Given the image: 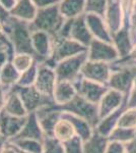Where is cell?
I'll return each mask as SVG.
<instances>
[{
	"instance_id": "cell-1",
	"label": "cell",
	"mask_w": 136,
	"mask_h": 153,
	"mask_svg": "<svg viewBox=\"0 0 136 153\" xmlns=\"http://www.w3.org/2000/svg\"><path fill=\"white\" fill-rule=\"evenodd\" d=\"M2 24L13 48L14 54L26 53L34 56L33 45H32L33 31L31 30L29 24L16 19L10 16L6 21L2 22Z\"/></svg>"
},
{
	"instance_id": "cell-2",
	"label": "cell",
	"mask_w": 136,
	"mask_h": 153,
	"mask_svg": "<svg viewBox=\"0 0 136 153\" xmlns=\"http://www.w3.org/2000/svg\"><path fill=\"white\" fill-rule=\"evenodd\" d=\"M64 21L65 19L60 13L58 4H56L46 8L38 9L36 18L29 24V27L32 31L46 32L54 38L58 34Z\"/></svg>"
},
{
	"instance_id": "cell-3",
	"label": "cell",
	"mask_w": 136,
	"mask_h": 153,
	"mask_svg": "<svg viewBox=\"0 0 136 153\" xmlns=\"http://www.w3.org/2000/svg\"><path fill=\"white\" fill-rule=\"evenodd\" d=\"M55 107L62 112H68L73 115L83 118L91 127H96L100 122L99 117V106L90 102L80 95H76L71 101L64 105H56Z\"/></svg>"
},
{
	"instance_id": "cell-4",
	"label": "cell",
	"mask_w": 136,
	"mask_h": 153,
	"mask_svg": "<svg viewBox=\"0 0 136 153\" xmlns=\"http://www.w3.org/2000/svg\"><path fill=\"white\" fill-rule=\"evenodd\" d=\"M86 51L87 48L72 39L53 38V51H52L51 57L42 63H46L54 68L59 61H62L66 58L78 55Z\"/></svg>"
},
{
	"instance_id": "cell-5",
	"label": "cell",
	"mask_w": 136,
	"mask_h": 153,
	"mask_svg": "<svg viewBox=\"0 0 136 153\" xmlns=\"http://www.w3.org/2000/svg\"><path fill=\"white\" fill-rule=\"evenodd\" d=\"M87 60V51L59 61L54 68L57 81L75 83L81 76V68Z\"/></svg>"
},
{
	"instance_id": "cell-6",
	"label": "cell",
	"mask_w": 136,
	"mask_h": 153,
	"mask_svg": "<svg viewBox=\"0 0 136 153\" xmlns=\"http://www.w3.org/2000/svg\"><path fill=\"white\" fill-rule=\"evenodd\" d=\"M12 89L19 95L28 113L37 112L42 108L49 107L55 104L53 98L43 95L35 88V86L21 87L15 85L14 87H12Z\"/></svg>"
},
{
	"instance_id": "cell-7",
	"label": "cell",
	"mask_w": 136,
	"mask_h": 153,
	"mask_svg": "<svg viewBox=\"0 0 136 153\" xmlns=\"http://www.w3.org/2000/svg\"><path fill=\"white\" fill-rule=\"evenodd\" d=\"M136 74V65H124L120 68H112V74L108 81V88L127 94L132 88L134 76Z\"/></svg>"
},
{
	"instance_id": "cell-8",
	"label": "cell",
	"mask_w": 136,
	"mask_h": 153,
	"mask_svg": "<svg viewBox=\"0 0 136 153\" xmlns=\"http://www.w3.org/2000/svg\"><path fill=\"white\" fill-rule=\"evenodd\" d=\"M119 54L112 43L93 39L87 47V59L112 65L119 59Z\"/></svg>"
},
{
	"instance_id": "cell-9",
	"label": "cell",
	"mask_w": 136,
	"mask_h": 153,
	"mask_svg": "<svg viewBox=\"0 0 136 153\" xmlns=\"http://www.w3.org/2000/svg\"><path fill=\"white\" fill-rule=\"evenodd\" d=\"M111 74H112V68H111L110 63L91 61L88 59L85 61V63L81 68L82 78L106 86L108 84Z\"/></svg>"
},
{
	"instance_id": "cell-10",
	"label": "cell",
	"mask_w": 136,
	"mask_h": 153,
	"mask_svg": "<svg viewBox=\"0 0 136 153\" xmlns=\"http://www.w3.org/2000/svg\"><path fill=\"white\" fill-rule=\"evenodd\" d=\"M77 91V94L80 95L90 102L93 104H99L103 96L108 91V87L106 85H102L93 81L86 80L80 76L75 83H73Z\"/></svg>"
},
{
	"instance_id": "cell-11",
	"label": "cell",
	"mask_w": 136,
	"mask_h": 153,
	"mask_svg": "<svg viewBox=\"0 0 136 153\" xmlns=\"http://www.w3.org/2000/svg\"><path fill=\"white\" fill-rule=\"evenodd\" d=\"M32 45L36 60L39 63L45 62L51 57L53 51V37L46 32L33 31Z\"/></svg>"
},
{
	"instance_id": "cell-12",
	"label": "cell",
	"mask_w": 136,
	"mask_h": 153,
	"mask_svg": "<svg viewBox=\"0 0 136 153\" xmlns=\"http://www.w3.org/2000/svg\"><path fill=\"white\" fill-rule=\"evenodd\" d=\"M57 78L54 68L46 63H39L38 75L34 85L35 88L43 95L53 98Z\"/></svg>"
},
{
	"instance_id": "cell-13",
	"label": "cell",
	"mask_w": 136,
	"mask_h": 153,
	"mask_svg": "<svg viewBox=\"0 0 136 153\" xmlns=\"http://www.w3.org/2000/svg\"><path fill=\"white\" fill-rule=\"evenodd\" d=\"M26 117H17L7 114L6 112H0V132L5 139H14L23 130L26 122Z\"/></svg>"
},
{
	"instance_id": "cell-14",
	"label": "cell",
	"mask_w": 136,
	"mask_h": 153,
	"mask_svg": "<svg viewBox=\"0 0 136 153\" xmlns=\"http://www.w3.org/2000/svg\"><path fill=\"white\" fill-rule=\"evenodd\" d=\"M104 19H105L111 35L119 31L124 26V14H123L120 0L109 1Z\"/></svg>"
},
{
	"instance_id": "cell-15",
	"label": "cell",
	"mask_w": 136,
	"mask_h": 153,
	"mask_svg": "<svg viewBox=\"0 0 136 153\" xmlns=\"http://www.w3.org/2000/svg\"><path fill=\"white\" fill-rule=\"evenodd\" d=\"M85 18L87 28L93 39L112 43V35L103 16L96 14H85Z\"/></svg>"
},
{
	"instance_id": "cell-16",
	"label": "cell",
	"mask_w": 136,
	"mask_h": 153,
	"mask_svg": "<svg viewBox=\"0 0 136 153\" xmlns=\"http://www.w3.org/2000/svg\"><path fill=\"white\" fill-rule=\"evenodd\" d=\"M123 96L124 95L118 91L113 90V89H108L106 94L103 96L100 103L98 104L100 120L106 117L107 115L111 114L112 112L116 111L117 109H119L120 104L122 103Z\"/></svg>"
},
{
	"instance_id": "cell-17",
	"label": "cell",
	"mask_w": 136,
	"mask_h": 153,
	"mask_svg": "<svg viewBox=\"0 0 136 153\" xmlns=\"http://www.w3.org/2000/svg\"><path fill=\"white\" fill-rule=\"evenodd\" d=\"M45 138L46 137L44 135L43 130L41 129V126L39 124L36 112H32L28 114L26 122L24 126L23 130L21 131V133L14 139H32L43 142L45 140Z\"/></svg>"
},
{
	"instance_id": "cell-18",
	"label": "cell",
	"mask_w": 136,
	"mask_h": 153,
	"mask_svg": "<svg viewBox=\"0 0 136 153\" xmlns=\"http://www.w3.org/2000/svg\"><path fill=\"white\" fill-rule=\"evenodd\" d=\"M38 12V8L35 6L32 0H16L14 6L9 10V16L31 24L34 21Z\"/></svg>"
},
{
	"instance_id": "cell-19",
	"label": "cell",
	"mask_w": 136,
	"mask_h": 153,
	"mask_svg": "<svg viewBox=\"0 0 136 153\" xmlns=\"http://www.w3.org/2000/svg\"><path fill=\"white\" fill-rule=\"evenodd\" d=\"M112 44L115 46L116 50L118 51V54H119L120 57L119 59L125 58L129 55L134 44L131 40L128 26H123L119 31L113 34Z\"/></svg>"
},
{
	"instance_id": "cell-20",
	"label": "cell",
	"mask_w": 136,
	"mask_h": 153,
	"mask_svg": "<svg viewBox=\"0 0 136 153\" xmlns=\"http://www.w3.org/2000/svg\"><path fill=\"white\" fill-rule=\"evenodd\" d=\"M70 39L78 42L82 46L87 48L90 46V42L93 40L90 30L86 25L85 14L77 19H74L72 21L70 31Z\"/></svg>"
},
{
	"instance_id": "cell-21",
	"label": "cell",
	"mask_w": 136,
	"mask_h": 153,
	"mask_svg": "<svg viewBox=\"0 0 136 153\" xmlns=\"http://www.w3.org/2000/svg\"><path fill=\"white\" fill-rule=\"evenodd\" d=\"M3 111L9 115L17 117H24L29 114L19 95L12 88L6 91L5 104H4Z\"/></svg>"
},
{
	"instance_id": "cell-22",
	"label": "cell",
	"mask_w": 136,
	"mask_h": 153,
	"mask_svg": "<svg viewBox=\"0 0 136 153\" xmlns=\"http://www.w3.org/2000/svg\"><path fill=\"white\" fill-rule=\"evenodd\" d=\"M77 95L73 83L66 81H57L53 94V100L56 105H64Z\"/></svg>"
},
{
	"instance_id": "cell-23",
	"label": "cell",
	"mask_w": 136,
	"mask_h": 153,
	"mask_svg": "<svg viewBox=\"0 0 136 153\" xmlns=\"http://www.w3.org/2000/svg\"><path fill=\"white\" fill-rule=\"evenodd\" d=\"M58 7L65 19H74L85 14V0H60Z\"/></svg>"
},
{
	"instance_id": "cell-24",
	"label": "cell",
	"mask_w": 136,
	"mask_h": 153,
	"mask_svg": "<svg viewBox=\"0 0 136 153\" xmlns=\"http://www.w3.org/2000/svg\"><path fill=\"white\" fill-rule=\"evenodd\" d=\"M61 117L65 118V120H67L71 123V125L74 128V131H75V134L78 137H80V139L83 142L87 141L91 137V135L93 133L91 131V128L93 127L86 120H83V118H80L68 112H62L61 113Z\"/></svg>"
},
{
	"instance_id": "cell-25",
	"label": "cell",
	"mask_w": 136,
	"mask_h": 153,
	"mask_svg": "<svg viewBox=\"0 0 136 153\" xmlns=\"http://www.w3.org/2000/svg\"><path fill=\"white\" fill-rule=\"evenodd\" d=\"M123 109H124L123 107H120L119 109H117L116 111H114L111 113V114L107 115L106 117L102 118V120L99 122V124L96 125V132L98 133V134L104 136V137L110 136L111 133L113 132V130L117 128L119 118L123 113Z\"/></svg>"
},
{
	"instance_id": "cell-26",
	"label": "cell",
	"mask_w": 136,
	"mask_h": 153,
	"mask_svg": "<svg viewBox=\"0 0 136 153\" xmlns=\"http://www.w3.org/2000/svg\"><path fill=\"white\" fill-rule=\"evenodd\" d=\"M19 76H21V74L16 71L11 61H8L0 71V85L8 91L9 89L16 85L19 80Z\"/></svg>"
},
{
	"instance_id": "cell-27",
	"label": "cell",
	"mask_w": 136,
	"mask_h": 153,
	"mask_svg": "<svg viewBox=\"0 0 136 153\" xmlns=\"http://www.w3.org/2000/svg\"><path fill=\"white\" fill-rule=\"evenodd\" d=\"M108 146V137L93 133L87 141L83 142V153H106Z\"/></svg>"
},
{
	"instance_id": "cell-28",
	"label": "cell",
	"mask_w": 136,
	"mask_h": 153,
	"mask_svg": "<svg viewBox=\"0 0 136 153\" xmlns=\"http://www.w3.org/2000/svg\"><path fill=\"white\" fill-rule=\"evenodd\" d=\"M74 136H75V131L71 123L65 118L60 117V120L57 122L54 127L53 137L56 138L58 141L64 143L70 140Z\"/></svg>"
},
{
	"instance_id": "cell-29",
	"label": "cell",
	"mask_w": 136,
	"mask_h": 153,
	"mask_svg": "<svg viewBox=\"0 0 136 153\" xmlns=\"http://www.w3.org/2000/svg\"><path fill=\"white\" fill-rule=\"evenodd\" d=\"M11 145L17 149L29 153H43V142L32 139H13L10 142Z\"/></svg>"
},
{
	"instance_id": "cell-30",
	"label": "cell",
	"mask_w": 136,
	"mask_h": 153,
	"mask_svg": "<svg viewBox=\"0 0 136 153\" xmlns=\"http://www.w3.org/2000/svg\"><path fill=\"white\" fill-rule=\"evenodd\" d=\"M36 61V58L33 55L26 53L14 54L11 59V63L19 74H23L24 71H28Z\"/></svg>"
},
{
	"instance_id": "cell-31",
	"label": "cell",
	"mask_w": 136,
	"mask_h": 153,
	"mask_svg": "<svg viewBox=\"0 0 136 153\" xmlns=\"http://www.w3.org/2000/svg\"><path fill=\"white\" fill-rule=\"evenodd\" d=\"M136 131L134 129H128V128L117 127L113 130L109 136V140L114 142H129L135 138Z\"/></svg>"
},
{
	"instance_id": "cell-32",
	"label": "cell",
	"mask_w": 136,
	"mask_h": 153,
	"mask_svg": "<svg viewBox=\"0 0 136 153\" xmlns=\"http://www.w3.org/2000/svg\"><path fill=\"white\" fill-rule=\"evenodd\" d=\"M85 14H96L104 18L109 4V0H85Z\"/></svg>"
},
{
	"instance_id": "cell-33",
	"label": "cell",
	"mask_w": 136,
	"mask_h": 153,
	"mask_svg": "<svg viewBox=\"0 0 136 153\" xmlns=\"http://www.w3.org/2000/svg\"><path fill=\"white\" fill-rule=\"evenodd\" d=\"M38 68H39V63H38V61H36L28 71L21 74L19 80L16 85L21 86V87L34 86L35 82H36V79H37V75H38Z\"/></svg>"
},
{
	"instance_id": "cell-34",
	"label": "cell",
	"mask_w": 136,
	"mask_h": 153,
	"mask_svg": "<svg viewBox=\"0 0 136 153\" xmlns=\"http://www.w3.org/2000/svg\"><path fill=\"white\" fill-rule=\"evenodd\" d=\"M43 153H65L63 144L54 137H46L43 141Z\"/></svg>"
},
{
	"instance_id": "cell-35",
	"label": "cell",
	"mask_w": 136,
	"mask_h": 153,
	"mask_svg": "<svg viewBox=\"0 0 136 153\" xmlns=\"http://www.w3.org/2000/svg\"><path fill=\"white\" fill-rule=\"evenodd\" d=\"M135 126H136V109L130 108L129 110L122 113V115L119 118L117 127L134 129Z\"/></svg>"
},
{
	"instance_id": "cell-36",
	"label": "cell",
	"mask_w": 136,
	"mask_h": 153,
	"mask_svg": "<svg viewBox=\"0 0 136 153\" xmlns=\"http://www.w3.org/2000/svg\"><path fill=\"white\" fill-rule=\"evenodd\" d=\"M63 147L65 153H83V141L77 135L64 142Z\"/></svg>"
},
{
	"instance_id": "cell-37",
	"label": "cell",
	"mask_w": 136,
	"mask_h": 153,
	"mask_svg": "<svg viewBox=\"0 0 136 153\" xmlns=\"http://www.w3.org/2000/svg\"><path fill=\"white\" fill-rule=\"evenodd\" d=\"M0 47L1 48H5L9 52H11L12 54H14V51H13V48L11 46V43L9 41L8 37H7L5 31H4V28H3V24L2 22L0 21Z\"/></svg>"
},
{
	"instance_id": "cell-38",
	"label": "cell",
	"mask_w": 136,
	"mask_h": 153,
	"mask_svg": "<svg viewBox=\"0 0 136 153\" xmlns=\"http://www.w3.org/2000/svg\"><path fill=\"white\" fill-rule=\"evenodd\" d=\"M128 28H129L131 40H132L133 44H136V7H135L134 10H133L132 14H131V16L129 19Z\"/></svg>"
},
{
	"instance_id": "cell-39",
	"label": "cell",
	"mask_w": 136,
	"mask_h": 153,
	"mask_svg": "<svg viewBox=\"0 0 136 153\" xmlns=\"http://www.w3.org/2000/svg\"><path fill=\"white\" fill-rule=\"evenodd\" d=\"M106 153H125V147L120 142L112 141L107 146Z\"/></svg>"
},
{
	"instance_id": "cell-40",
	"label": "cell",
	"mask_w": 136,
	"mask_h": 153,
	"mask_svg": "<svg viewBox=\"0 0 136 153\" xmlns=\"http://www.w3.org/2000/svg\"><path fill=\"white\" fill-rule=\"evenodd\" d=\"M33 3L35 4V6L38 9L41 8H46L49 6H53L56 5L60 2V0H32Z\"/></svg>"
},
{
	"instance_id": "cell-41",
	"label": "cell",
	"mask_w": 136,
	"mask_h": 153,
	"mask_svg": "<svg viewBox=\"0 0 136 153\" xmlns=\"http://www.w3.org/2000/svg\"><path fill=\"white\" fill-rule=\"evenodd\" d=\"M5 98H6V90L0 85V112L3 111L4 104H5Z\"/></svg>"
},
{
	"instance_id": "cell-42",
	"label": "cell",
	"mask_w": 136,
	"mask_h": 153,
	"mask_svg": "<svg viewBox=\"0 0 136 153\" xmlns=\"http://www.w3.org/2000/svg\"><path fill=\"white\" fill-rule=\"evenodd\" d=\"M125 153H136V139H133L125 146Z\"/></svg>"
},
{
	"instance_id": "cell-43",
	"label": "cell",
	"mask_w": 136,
	"mask_h": 153,
	"mask_svg": "<svg viewBox=\"0 0 136 153\" xmlns=\"http://www.w3.org/2000/svg\"><path fill=\"white\" fill-rule=\"evenodd\" d=\"M16 0H0V4L3 7L5 10L9 12V10L14 6V3H15Z\"/></svg>"
},
{
	"instance_id": "cell-44",
	"label": "cell",
	"mask_w": 136,
	"mask_h": 153,
	"mask_svg": "<svg viewBox=\"0 0 136 153\" xmlns=\"http://www.w3.org/2000/svg\"><path fill=\"white\" fill-rule=\"evenodd\" d=\"M127 106L129 108L136 107V87H133V90H132V92H131L130 99L128 101Z\"/></svg>"
},
{
	"instance_id": "cell-45",
	"label": "cell",
	"mask_w": 136,
	"mask_h": 153,
	"mask_svg": "<svg viewBox=\"0 0 136 153\" xmlns=\"http://www.w3.org/2000/svg\"><path fill=\"white\" fill-rule=\"evenodd\" d=\"M0 153H18L16 150V148L13 146V145L9 144V145H5L1 150H0Z\"/></svg>"
},
{
	"instance_id": "cell-46",
	"label": "cell",
	"mask_w": 136,
	"mask_h": 153,
	"mask_svg": "<svg viewBox=\"0 0 136 153\" xmlns=\"http://www.w3.org/2000/svg\"><path fill=\"white\" fill-rule=\"evenodd\" d=\"M8 18H9V12L7 10H5V9L1 6V4H0V21L4 22V21H6Z\"/></svg>"
},
{
	"instance_id": "cell-47",
	"label": "cell",
	"mask_w": 136,
	"mask_h": 153,
	"mask_svg": "<svg viewBox=\"0 0 136 153\" xmlns=\"http://www.w3.org/2000/svg\"><path fill=\"white\" fill-rule=\"evenodd\" d=\"M5 141H6V139H5V137H4L3 135H2V133L0 132V150L2 149L4 146H5Z\"/></svg>"
},
{
	"instance_id": "cell-48",
	"label": "cell",
	"mask_w": 136,
	"mask_h": 153,
	"mask_svg": "<svg viewBox=\"0 0 136 153\" xmlns=\"http://www.w3.org/2000/svg\"><path fill=\"white\" fill-rule=\"evenodd\" d=\"M15 148H16V147H15ZM16 150H17V152H18V153H29V152L23 151V150H19V149H17V148H16Z\"/></svg>"
},
{
	"instance_id": "cell-49",
	"label": "cell",
	"mask_w": 136,
	"mask_h": 153,
	"mask_svg": "<svg viewBox=\"0 0 136 153\" xmlns=\"http://www.w3.org/2000/svg\"><path fill=\"white\" fill-rule=\"evenodd\" d=\"M109 1H114V0H109Z\"/></svg>"
},
{
	"instance_id": "cell-50",
	"label": "cell",
	"mask_w": 136,
	"mask_h": 153,
	"mask_svg": "<svg viewBox=\"0 0 136 153\" xmlns=\"http://www.w3.org/2000/svg\"><path fill=\"white\" fill-rule=\"evenodd\" d=\"M135 2H136V0H135Z\"/></svg>"
}]
</instances>
